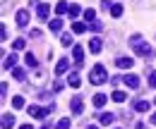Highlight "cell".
Returning a JSON list of instances; mask_svg holds the SVG:
<instances>
[{"label":"cell","instance_id":"cell-23","mask_svg":"<svg viewBox=\"0 0 156 129\" xmlns=\"http://www.w3.org/2000/svg\"><path fill=\"white\" fill-rule=\"evenodd\" d=\"M84 22H89V24L96 22V12H94V10H87V12H84Z\"/></svg>","mask_w":156,"mask_h":129},{"label":"cell","instance_id":"cell-3","mask_svg":"<svg viewBox=\"0 0 156 129\" xmlns=\"http://www.w3.org/2000/svg\"><path fill=\"white\" fill-rule=\"evenodd\" d=\"M53 108H55L53 103H51L48 108H39V105H29V108H27V112H29L31 117H36V120H43V117H46L48 112H53Z\"/></svg>","mask_w":156,"mask_h":129},{"label":"cell","instance_id":"cell-24","mask_svg":"<svg viewBox=\"0 0 156 129\" xmlns=\"http://www.w3.org/2000/svg\"><path fill=\"white\" fill-rule=\"evenodd\" d=\"M48 26H51V31H60V29H62V19H53Z\"/></svg>","mask_w":156,"mask_h":129},{"label":"cell","instance_id":"cell-8","mask_svg":"<svg viewBox=\"0 0 156 129\" xmlns=\"http://www.w3.org/2000/svg\"><path fill=\"white\" fill-rule=\"evenodd\" d=\"M122 84H127L130 89H137L142 81H139V76H137V74H127V76H122Z\"/></svg>","mask_w":156,"mask_h":129},{"label":"cell","instance_id":"cell-15","mask_svg":"<svg viewBox=\"0 0 156 129\" xmlns=\"http://www.w3.org/2000/svg\"><path fill=\"white\" fill-rule=\"evenodd\" d=\"M15 127V117L7 112V115H2V129H12Z\"/></svg>","mask_w":156,"mask_h":129},{"label":"cell","instance_id":"cell-26","mask_svg":"<svg viewBox=\"0 0 156 129\" xmlns=\"http://www.w3.org/2000/svg\"><path fill=\"white\" fill-rule=\"evenodd\" d=\"M12 74H15V79H17V81H24V79H27V72H24V70H20V67H17Z\"/></svg>","mask_w":156,"mask_h":129},{"label":"cell","instance_id":"cell-32","mask_svg":"<svg viewBox=\"0 0 156 129\" xmlns=\"http://www.w3.org/2000/svg\"><path fill=\"white\" fill-rule=\"evenodd\" d=\"M108 7H113V2L111 0H101V10H108Z\"/></svg>","mask_w":156,"mask_h":129},{"label":"cell","instance_id":"cell-20","mask_svg":"<svg viewBox=\"0 0 156 129\" xmlns=\"http://www.w3.org/2000/svg\"><path fill=\"white\" fill-rule=\"evenodd\" d=\"M79 12H82V7H79L77 2H72V5H70V12H67V15H70L72 19H77V17H79Z\"/></svg>","mask_w":156,"mask_h":129},{"label":"cell","instance_id":"cell-40","mask_svg":"<svg viewBox=\"0 0 156 129\" xmlns=\"http://www.w3.org/2000/svg\"><path fill=\"white\" fill-rule=\"evenodd\" d=\"M154 103H156V100H154Z\"/></svg>","mask_w":156,"mask_h":129},{"label":"cell","instance_id":"cell-13","mask_svg":"<svg viewBox=\"0 0 156 129\" xmlns=\"http://www.w3.org/2000/svg\"><path fill=\"white\" fill-rule=\"evenodd\" d=\"M89 50H91V53H101V50H103L101 38H91V41H89Z\"/></svg>","mask_w":156,"mask_h":129},{"label":"cell","instance_id":"cell-18","mask_svg":"<svg viewBox=\"0 0 156 129\" xmlns=\"http://www.w3.org/2000/svg\"><path fill=\"white\" fill-rule=\"evenodd\" d=\"M87 29H89L87 22H75V24H72V31H75V34H84Z\"/></svg>","mask_w":156,"mask_h":129},{"label":"cell","instance_id":"cell-35","mask_svg":"<svg viewBox=\"0 0 156 129\" xmlns=\"http://www.w3.org/2000/svg\"><path fill=\"white\" fill-rule=\"evenodd\" d=\"M149 122H151V124H156V112L151 115V120H149Z\"/></svg>","mask_w":156,"mask_h":129},{"label":"cell","instance_id":"cell-19","mask_svg":"<svg viewBox=\"0 0 156 129\" xmlns=\"http://www.w3.org/2000/svg\"><path fill=\"white\" fill-rule=\"evenodd\" d=\"M106 100H108V98H106L103 93H96V96H94V105H96V108H103V105H106Z\"/></svg>","mask_w":156,"mask_h":129},{"label":"cell","instance_id":"cell-30","mask_svg":"<svg viewBox=\"0 0 156 129\" xmlns=\"http://www.w3.org/2000/svg\"><path fill=\"white\" fill-rule=\"evenodd\" d=\"M24 46H27V43H24V38H17V41L12 43V48H15V50H24Z\"/></svg>","mask_w":156,"mask_h":129},{"label":"cell","instance_id":"cell-33","mask_svg":"<svg viewBox=\"0 0 156 129\" xmlns=\"http://www.w3.org/2000/svg\"><path fill=\"white\" fill-rule=\"evenodd\" d=\"M149 86H156V72L149 74Z\"/></svg>","mask_w":156,"mask_h":129},{"label":"cell","instance_id":"cell-10","mask_svg":"<svg viewBox=\"0 0 156 129\" xmlns=\"http://www.w3.org/2000/svg\"><path fill=\"white\" fill-rule=\"evenodd\" d=\"M115 65H118V70H130L135 62H132V57H118Z\"/></svg>","mask_w":156,"mask_h":129},{"label":"cell","instance_id":"cell-6","mask_svg":"<svg viewBox=\"0 0 156 129\" xmlns=\"http://www.w3.org/2000/svg\"><path fill=\"white\" fill-rule=\"evenodd\" d=\"M36 15H39V19H41V22H46V19H48V15H51V5L41 2L39 7H36Z\"/></svg>","mask_w":156,"mask_h":129},{"label":"cell","instance_id":"cell-38","mask_svg":"<svg viewBox=\"0 0 156 129\" xmlns=\"http://www.w3.org/2000/svg\"><path fill=\"white\" fill-rule=\"evenodd\" d=\"M89 129H98V127H89Z\"/></svg>","mask_w":156,"mask_h":129},{"label":"cell","instance_id":"cell-7","mask_svg":"<svg viewBox=\"0 0 156 129\" xmlns=\"http://www.w3.org/2000/svg\"><path fill=\"white\" fill-rule=\"evenodd\" d=\"M67 70H70V60H67V57H62L58 65H55V76H62Z\"/></svg>","mask_w":156,"mask_h":129},{"label":"cell","instance_id":"cell-2","mask_svg":"<svg viewBox=\"0 0 156 129\" xmlns=\"http://www.w3.org/2000/svg\"><path fill=\"white\" fill-rule=\"evenodd\" d=\"M89 81H91L94 86L103 84V81H108V72L103 70V65H96V67L91 70V74H89Z\"/></svg>","mask_w":156,"mask_h":129},{"label":"cell","instance_id":"cell-34","mask_svg":"<svg viewBox=\"0 0 156 129\" xmlns=\"http://www.w3.org/2000/svg\"><path fill=\"white\" fill-rule=\"evenodd\" d=\"M0 38H2V41L7 38V29H5V24H2V29H0Z\"/></svg>","mask_w":156,"mask_h":129},{"label":"cell","instance_id":"cell-1","mask_svg":"<svg viewBox=\"0 0 156 129\" xmlns=\"http://www.w3.org/2000/svg\"><path fill=\"white\" fill-rule=\"evenodd\" d=\"M130 43H132V48H135V53L137 55H149V53H151V46H149V43H144V41H142V36H130Z\"/></svg>","mask_w":156,"mask_h":129},{"label":"cell","instance_id":"cell-37","mask_svg":"<svg viewBox=\"0 0 156 129\" xmlns=\"http://www.w3.org/2000/svg\"><path fill=\"white\" fill-rule=\"evenodd\" d=\"M41 129H51V127H48V124H43V127H41Z\"/></svg>","mask_w":156,"mask_h":129},{"label":"cell","instance_id":"cell-28","mask_svg":"<svg viewBox=\"0 0 156 129\" xmlns=\"http://www.w3.org/2000/svg\"><path fill=\"white\" fill-rule=\"evenodd\" d=\"M89 29H91V31H103V24H101V22H91V24H89Z\"/></svg>","mask_w":156,"mask_h":129},{"label":"cell","instance_id":"cell-4","mask_svg":"<svg viewBox=\"0 0 156 129\" xmlns=\"http://www.w3.org/2000/svg\"><path fill=\"white\" fill-rule=\"evenodd\" d=\"M70 110H72V115H82L84 112V98L82 96H75L70 100Z\"/></svg>","mask_w":156,"mask_h":129},{"label":"cell","instance_id":"cell-36","mask_svg":"<svg viewBox=\"0 0 156 129\" xmlns=\"http://www.w3.org/2000/svg\"><path fill=\"white\" fill-rule=\"evenodd\" d=\"M20 129H34V127H31V124H22Z\"/></svg>","mask_w":156,"mask_h":129},{"label":"cell","instance_id":"cell-12","mask_svg":"<svg viewBox=\"0 0 156 129\" xmlns=\"http://www.w3.org/2000/svg\"><path fill=\"white\" fill-rule=\"evenodd\" d=\"M98 122H101L103 127H111V124L115 122V115H111V112H103V115L98 117Z\"/></svg>","mask_w":156,"mask_h":129},{"label":"cell","instance_id":"cell-5","mask_svg":"<svg viewBox=\"0 0 156 129\" xmlns=\"http://www.w3.org/2000/svg\"><path fill=\"white\" fill-rule=\"evenodd\" d=\"M72 60H75L77 67H82V62H84V48H82V46H75V48H72Z\"/></svg>","mask_w":156,"mask_h":129},{"label":"cell","instance_id":"cell-21","mask_svg":"<svg viewBox=\"0 0 156 129\" xmlns=\"http://www.w3.org/2000/svg\"><path fill=\"white\" fill-rule=\"evenodd\" d=\"M115 103H125L127 100V96H125V91H113V96H111Z\"/></svg>","mask_w":156,"mask_h":129},{"label":"cell","instance_id":"cell-27","mask_svg":"<svg viewBox=\"0 0 156 129\" xmlns=\"http://www.w3.org/2000/svg\"><path fill=\"white\" fill-rule=\"evenodd\" d=\"M111 15H113V17H120V15H122V5H113V7H111Z\"/></svg>","mask_w":156,"mask_h":129},{"label":"cell","instance_id":"cell-11","mask_svg":"<svg viewBox=\"0 0 156 129\" xmlns=\"http://www.w3.org/2000/svg\"><path fill=\"white\" fill-rule=\"evenodd\" d=\"M79 81H82V79H79V72H77V70H75V72H70V76H67V84H70L72 89H79V86H82Z\"/></svg>","mask_w":156,"mask_h":129},{"label":"cell","instance_id":"cell-39","mask_svg":"<svg viewBox=\"0 0 156 129\" xmlns=\"http://www.w3.org/2000/svg\"><path fill=\"white\" fill-rule=\"evenodd\" d=\"M115 129H120V127H115Z\"/></svg>","mask_w":156,"mask_h":129},{"label":"cell","instance_id":"cell-16","mask_svg":"<svg viewBox=\"0 0 156 129\" xmlns=\"http://www.w3.org/2000/svg\"><path fill=\"white\" fill-rule=\"evenodd\" d=\"M15 65H17V55H7V57H5V62H2L5 70H12Z\"/></svg>","mask_w":156,"mask_h":129},{"label":"cell","instance_id":"cell-14","mask_svg":"<svg viewBox=\"0 0 156 129\" xmlns=\"http://www.w3.org/2000/svg\"><path fill=\"white\" fill-rule=\"evenodd\" d=\"M17 24H20V26H27V24H29V12H27V10H20V12H17Z\"/></svg>","mask_w":156,"mask_h":129},{"label":"cell","instance_id":"cell-9","mask_svg":"<svg viewBox=\"0 0 156 129\" xmlns=\"http://www.w3.org/2000/svg\"><path fill=\"white\" fill-rule=\"evenodd\" d=\"M149 105H151V103H147V100H142V98H135V103H132V108H135L137 112H147Z\"/></svg>","mask_w":156,"mask_h":129},{"label":"cell","instance_id":"cell-22","mask_svg":"<svg viewBox=\"0 0 156 129\" xmlns=\"http://www.w3.org/2000/svg\"><path fill=\"white\" fill-rule=\"evenodd\" d=\"M55 129H70V120H67V117L58 120V122H55Z\"/></svg>","mask_w":156,"mask_h":129},{"label":"cell","instance_id":"cell-31","mask_svg":"<svg viewBox=\"0 0 156 129\" xmlns=\"http://www.w3.org/2000/svg\"><path fill=\"white\" fill-rule=\"evenodd\" d=\"M24 60H27V65H29V67H36V57L31 55V53H27V57H24Z\"/></svg>","mask_w":156,"mask_h":129},{"label":"cell","instance_id":"cell-29","mask_svg":"<svg viewBox=\"0 0 156 129\" xmlns=\"http://www.w3.org/2000/svg\"><path fill=\"white\" fill-rule=\"evenodd\" d=\"M60 43H62V46H70V43H72V34H62V36H60Z\"/></svg>","mask_w":156,"mask_h":129},{"label":"cell","instance_id":"cell-17","mask_svg":"<svg viewBox=\"0 0 156 129\" xmlns=\"http://www.w3.org/2000/svg\"><path fill=\"white\" fill-rule=\"evenodd\" d=\"M55 12H58L60 17H62V15H65V12H70V5H67V2H65V0H60L58 5H55Z\"/></svg>","mask_w":156,"mask_h":129},{"label":"cell","instance_id":"cell-25","mask_svg":"<svg viewBox=\"0 0 156 129\" xmlns=\"http://www.w3.org/2000/svg\"><path fill=\"white\" fill-rule=\"evenodd\" d=\"M12 105H15L17 110H22V108H24V98H22V96H15V98H12Z\"/></svg>","mask_w":156,"mask_h":129}]
</instances>
